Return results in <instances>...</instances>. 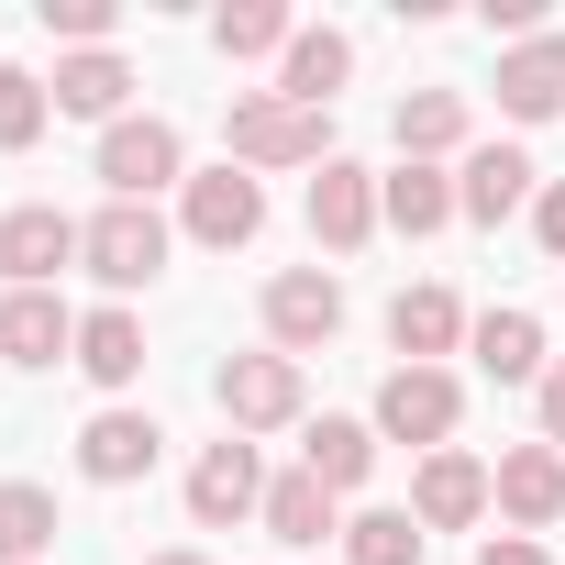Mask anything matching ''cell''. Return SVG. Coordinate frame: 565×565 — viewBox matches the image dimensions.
<instances>
[{"mask_svg":"<svg viewBox=\"0 0 565 565\" xmlns=\"http://www.w3.org/2000/svg\"><path fill=\"white\" fill-rule=\"evenodd\" d=\"M156 411H89V433H78V477L89 488H134V477H156Z\"/></svg>","mask_w":565,"mask_h":565,"instance_id":"obj_12","label":"cell"},{"mask_svg":"<svg viewBox=\"0 0 565 565\" xmlns=\"http://www.w3.org/2000/svg\"><path fill=\"white\" fill-rule=\"evenodd\" d=\"M56 554V499L34 477H0V565H45Z\"/></svg>","mask_w":565,"mask_h":565,"instance_id":"obj_25","label":"cell"},{"mask_svg":"<svg viewBox=\"0 0 565 565\" xmlns=\"http://www.w3.org/2000/svg\"><path fill=\"white\" fill-rule=\"evenodd\" d=\"M477 565H554V554H543L532 532H488V543H477Z\"/></svg>","mask_w":565,"mask_h":565,"instance_id":"obj_32","label":"cell"},{"mask_svg":"<svg viewBox=\"0 0 565 565\" xmlns=\"http://www.w3.org/2000/svg\"><path fill=\"white\" fill-rule=\"evenodd\" d=\"M455 145H466V100H455V89H411V100H399V156L433 167V156H455Z\"/></svg>","mask_w":565,"mask_h":565,"instance_id":"obj_26","label":"cell"},{"mask_svg":"<svg viewBox=\"0 0 565 565\" xmlns=\"http://www.w3.org/2000/svg\"><path fill=\"white\" fill-rule=\"evenodd\" d=\"M67 266H78V222H67L56 200L0 211V277H12V289H56Z\"/></svg>","mask_w":565,"mask_h":565,"instance_id":"obj_9","label":"cell"},{"mask_svg":"<svg viewBox=\"0 0 565 565\" xmlns=\"http://www.w3.org/2000/svg\"><path fill=\"white\" fill-rule=\"evenodd\" d=\"M277 543H289V554H311V543H333L344 521H333V488L311 477V466H289V477H266V510H255Z\"/></svg>","mask_w":565,"mask_h":565,"instance_id":"obj_18","label":"cell"},{"mask_svg":"<svg viewBox=\"0 0 565 565\" xmlns=\"http://www.w3.org/2000/svg\"><path fill=\"white\" fill-rule=\"evenodd\" d=\"M100 189H111V200H145V211H156V189H189L178 122H167V111H122V122L100 134Z\"/></svg>","mask_w":565,"mask_h":565,"instance_id":"obj_2","label":"cell"},{"mask_svg":"<svg viewBox=\"0 0 565 565\" xmlns=\"http://www.w3.org/2000/svg\"><path fill=\"white\" fill-rule=\"evenodd\" d=\"M45 89H56V111H78V122H100V134H111V122H122V100H134V67H122L111 45H89V56H67Z\"/></svg>","mask_w":565,"mask_h":565,"instance_id":"obj_20","label":"cell"},{"mask_svg":"<svg viewBox=\"0 0 565 565\" xmlns=\"http://www.w3.org/2000/svg\"><path fill=\"white\" fill-rule=\"evenodd\" d=\"M388 344H399L411 366H444V355L466 344V311H455V289H399V300H388Z\"/></svg>","mask_w":565,"mask_h":565,"instance_id":"obj_21","label":"cell"},{"mask_svg":"<svg viewBox=\"0 0 565 565\" xmlns=\"http://www.w3.org/2000/svg\"><path fill=\"white\" fill-rule=\"evenodd\" d=\"M0 355H12V366H56V355H78V311H67L56 289H12V300H0Z\"/></svg>","mask_w":565,"mask_h":565,"instance_id":"obj_13","label":"cell"},{"mask_svg":"<svg viewBox=\"0 0 565 565\" xmlns=\"http://www.w3.org/2000/svg\"><path fill=\"white\" fill-rule=\"evenodd\" d=\"M311 233H322L333 255H355V244L377 233V178H366L355 156H333V167L311 178Z\"/></svg>","mask_w":565,"mask_h":565,"instance_id":"obj_15","label":"cell"},{"mask_svg":"<svg viewBox=\"0 0 565 565\" xmlns=\"http://www.w3.org/2000/svg\"><path fill=\"white\" fill-rule=\"evenodd\" d=\"M211 399H222V422H233V433H289L311 388H300V355H277V344H266V355H222Z\"/></svg>","mask_w":565,"mask_h":565,"instance_id":"obj_5","label":"cell"},{"mask_svg":"<svg viewBox=\"0 0 565 565\" xmlns=\"http://www.w3.org/2000/svg\"><path fill=\"white\" fill-rule=\"evenodd\" d=\"M67 366H78L89 388H134V377H145V322H134V311H89Z\"/></svg>","mask_w":565,"mask_h":565,"instance_id":"obj_24","label":"cell"},{"mask_svg":"<svg viewBox=\"0 0 565 565\" xmlns=\"http://www.w3.org/2000/svg\"><path fill=\"white\" fill-rule=\"evenodd\" d=\"M355 78V45L333 34V23H311L289 56H277V100H300V111H333V89Z\"/></svg>","mask_w":565,"mask_h":565,"instance_id":"obj_19","label":"cell"},{"mask_svg":"<svg viewBox=\"0 0 565 565\" xmlns=\"http://www.w3.org/2000/svg\"><path fill=\"white\" fill-rule=\"evenodd\" d=\"M488 510H499V488H488L477 455H455V444L422 455V477H411V521H422V532H466V521H488Z\"/></svg>","mask_w":565,"mask_h":565,"instance_id":"obj_11","label":"cell"},{"mask_svg":"<svg viewBox=\"0 0 565 565\" xmlns=\"http://www.w3.org/2000/svg\"><path fill=\"white\" fill-rule=\"evenodd\" d=\"M222 145H233L244 178H255V167H333V111H300V100L255 89V100L222 111Z\"/></svg>","mask_w":565,"mask_h":565,"instance_id":"obj_1","label":"cell"},{"mask_svg":"<svg viewBox=\"0 0 565 565\" xmlns=\"http://www.w3.org/2000/svg\"><path fill=\"white\" fill-rule=\"evenodd\" d=\"M377 222H399V233H444V222H466V211H455V178H444V167H411V156H399V167L377 178Z\"/></svg>","mask_w":565,"mask_h":565,"instance_id":"obj_23","label":"cell"},{"mask_svg":"<svg viewBox=\"0 0 565 565\" xmlns=\"http://www.w3.org/2000/svg\"><path fill=\"white\" fill-rule=\"evenodd\" d=\"M532 233H543V255L565 266V178H543V200H532Z\"/></svg>","mask_w":565,"mask_h":565,"instance_id":"obj_31","label":"cell"},{"mask_svg":"<svg viewBox=\"0 0 565 565\" xmlns=\"http://www.w3.org/2000/svg\"><path fill=\"white\" fill-rule=\"evenodd\" d=\"M78 266L100 277V289H156V266H167V222L145 200H111L78 222Z\"/></svg>","mask_w":565,"mask_h":565,"instance_id":"obj_3","label":"cell"},{"mask_svg":"<svg viewBox=\"0 0 565 565\" xmlns=\"http://www.w3.org/2000/svg\"><path fill=\"white\" fill-rule=\"evenodd\" d=\"M300 466H311L333 499H344V488H366V477H377V422H344V411H322V422L300 433Z\"/></svg>","mask_w":565,"mask_h":565,"instance_id":"obj_22","label":"cell"},{"mask_svg":"<svg viewBox=\"0 0 565 565\" xmlns=\"http://www.w3.org/2000/svg\"><path fill=\"white\" fill-rule=\"evenodd\" d=\"M255 510H266V466H255V444H244V433L200 444V466H189V521L222 532V521H255Z\"/></svg>","mask_w":565,"mask_h":565,"instance_id":"obj_8","label":"cell"},{"mask_svg":"<svg viewBox=\"0 0 565 565\" xmlns=\"http://www.w3.org/2000/svg\"><path fill=\"white\" fill-rule=\"evenodd\" d=\"M488 488H499V521L510 532H554L565 521V455L532 433V444H510L499 466H488Z\"/></svg>","mask_w":565,"mask_h":565,"instance_id":"obj_10","label":"cell"},{"mask_svg":"<svg viewBox=\"0 0 565 565\" xmlns=\"http://www.w3.org/2000/svg\"><path fill=\"white\" fill-rule=\"evenodd\" d=\"M344 333V277L333 266H277L266 277V344L277 355H322Z\"/></svg>","mask_w":565,"mask_h":565,"instance_id":"obj_6","label":"cell"},{"mask_svg":"<svg viewBox=\"0 0 565 565\" xmlns=\"http://www.w3.org/2000/svg\"><path fill=\"white\" fill-rule=\"evenodd\" d=\"M211 45H222V56H289L300 23L277 12V0H233V12H211Z\"/></svg>","mask_w":565,"mask_h":565,"instance_id":"obj_28","label":"cell"},{"mask_svg":"<svg viewBox=\"0 0 565 565\" xmlns=\"http://www.w3.org/2000/svg\"><path fill=\"white\" fill-rule=\"evenodd\" d=\"M455 422H466L455 366H388V388H377V444H422V455H444Z\"/></svg>","mask_w":565,"mask_h":565,"instance_id":"obj_4","label":"cell"},{"mask_svg":"<svg viewBox=\"0 0 565 565\" xmlns=\"http://www.w3.org/2000/svg\"><path fill=\"white\" fill-rule=\"evenodd\" d=\"M45 34H67L78 56H89V45H111V0H45Z\"/></svg>","mask_w":565,"mask_h":565,"instance_id":"obj_30","label":"cell"},{"mask_svg":"<svg viewBox=\"0 0 565 565\" xmlns=\"http://www.w3.org/2000/svg\"><path fill=\"white\" fill-rule=\"evenodd\" d=\"M499 111L510 122H554L565 111V34H532L499 56Z\"/></svg>","mask_w":565,"mask_h":565,"instance_id":"obj_16","label":"cell"},{"mask_svg":"<svg viewBox=\"0 0 565 565\" xmlns=\"http://www.w3.org/2000/svg\"><path fill=\"white\" fill-rule=\"evenodd\" d=\"M466 355H477V366H488L499 388H521V377L543 388V366H554V355H543V322H532V311H477V322H466Z\"/></svg>","mask_w":565,"mask_h":565,"instance_id":"obj_17","label":"cell"},{"mask_svg":"<svg viewBox=\"0 0 565 565\" xmlns=\"http://www.w3.org/2000/svg\"><path fill=\"white\" fill-rule=\"evenodd\" d=\"M178 222H189V244L233 255V244H255V233H266V189H255V178L222 156L211 178H189V189H178Z\"/></svg>","mask_w":565,"mask_h":565,"instance_id":"obj_7","label":"cell"},{"mask_svg":"<svg viewBox=\"0 0 565 565\" xmlns=\"http://www.w3.org/2000/svg\"><path fill=\"white\" fill-rule=\"evenodd\" d=\"M422 543H433V532H422L411 510H355V521H344V565H422Z\"/></svg>","mask_w":565,"mask_h":565,"instance_id":"obj_27","label":"cell"},{"mask_svg":"<svg viewBox=\"0 0 565 565\" xmlns=\"http://www.w3.org/2000/svg\"><path fill=\"white\" fill-rule=\"evenodd\" d=\"M543 444H554V455H565V355H554V366H543Z\"/></svg>","mask_w":565,"mask_h":565,"instance_id":"obj_33","label":"cell"},{"mask_svg":"<svg viewBox=\"0 0 565 565\" xmlns=\"http://www.w3.org/2000/svg\"><path fill=\"white\" fill-rule=\"evenodd\" d=\"M45 122H56V89H45V78H23V67H0V156H23Z\"/></svg>","mask_w":565,"mask_h":565,"instance_id":"obj_29","label":"cell"},{"mask_svg":"<svg viewBox=\"0 0 565 565\" xmlns=\"http://www.w3.org/2000/svg\"><path fill=\"white\" fill-rule=\"evenodd\" d=\"M156 565H211V554H156Z\"/></svg>","mask_w":565,"mask_h":565,"instance_id":"obj_34","label":"cell"},{"mask_svg":"<svg viewBox=\"0 0 565 565\" xmlns=\"http://www.w3.org/2000/svg\"><path fill=\"white\" fill-rule=\"evenodd\" d=\"M532 178H543V167H532L521 145H477V156H466V178H455V211H466V222H510L521 200H543Z\"/></svg>","mask_w":565,"mask_h":565,"instance_id":"obj_14","label":"cell"}]
</instances>
